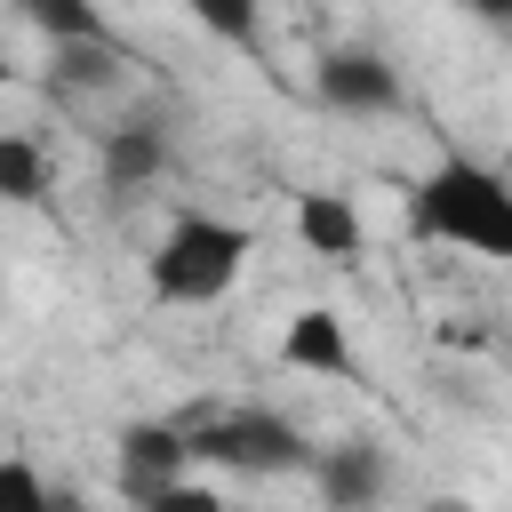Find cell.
Wrapping results in <instances>:
<instances>
[{"label":"cell","mask_w":512,"mask_h":512,"mask_svg":"<svg viewBox=\"0 0 512 512\" xmlns=\"http://www.w3.org/2000/svg\"><path fill=\"white\" fill-rule=\"evenodd\" d=\"M48 192H56L48 144L24 136V128H0V208H40Z\"/></svg>","instance_id":"cell-11"},{"label":"cell","mask_w":512,"mask_h":512,"mask_svg":"<svg viewBox=\"0 0 512 512\" xmlns=\"http://www.w3.org/2000/svg\"><path fill=\"white\" fill-rule=\"evenodd\" d=\"M184 16H192L200 32H216L224 48H264V16H256V0H184Z\"/></svg>","instance_id":"cell-13"},{"label":"cell","mask_w":512,"mask_h":512,"mask_svg":"<svg viewBox=\"0 0 512 512\" xmlns=\"http://www.w3.org/2000/svg\"><path fill=\"white\" fill-rule=\"evenodd\" d=\"M16 16L40 40H112V16L96 0H16Z\"/></svg>","instance_id":"cell-12"},{"label":"cell","mask_w":512,"mask_h":512,"mask_svg":"<svg viewBox=\"0 0 512 512\" xmlns=\"http://www.w3.org/2000/svg\"><path fill=\"white\" fill-rule=\"evenodd\" d=\"M296 248L320 256V264H360L368 224H360V208H352L344 192H304V200H296Z\"/></svg>","instance_id":"cell-7"},{"label":"cell","mask_w":512,"mask_h":512,"mask_svg":"<svg viewBox=\"0 0 512 512\" xmlns=\"http://www.w3.org/2000/svg\"><path fill=\"white\" fill-rule=\"evenodd\" d=\"M312 88H320V104L328 112H400V72L376 56V48H336V56H320V72H312Z\"/></svg>","instance_id":"cell-6"},{"label":"cell","mask_w":512,"mask_h":512,"mask_svg":"<svg viewBox=\"0 0 512 512\" xmlns=\"http://www.w3.org/2000/svg\"><path fill=\"white\" fill-rule=\"evenodd\" d=\"M120 496L128 504H168V488H184L192 480V440H184V424H160V416H144V424H128L120 440Z\"/></svg>","instance_id":"cell-4"},{"label":"cell","mask_w":512,"mask_h":512,"mask_svg":"<svg viewBox=\"0 0 512 512\" xmlns=\"http://www.w3.org/2000/svg\"><path fill=\"white\" fill-rule=\"evenodd\" d=\"M312 472H320V496H328V504H376V496H384V448H368V440L320 448Z\"/></svg>","instance_id":"cell-10"},{"label":"cell","mask_w":512,"mask_h":512,"mask_svg":"<svg viewBox=\"0 0 512 512\" xmlns=\"http://www.w3.org/2000/svg\"><path fill=\"white\" fill-rule=\"evenodd\" d=\"M184 440H192V464H224L248 480H280V472L312 464L304 432L272 408H200V416H184Z\"/></svg>","instance_id":"cell-3"},{"label":"cell","mask_w":512,"mask_h":512,"mask_svg":"<svg viewBox=\"0 0 512 512\" xmlns=\"http://www.w3.org/2000/svg\"><path fill=\"white\" fill-rule=\"evenodd\" d=\"M48 504H56V488L24 456H0V512H48Z\"/></svg>","instance_id":"cell-14"},{"label":"cell","mask_w":512,"mask_h":512,"mask_svg":"<svg viewBox=\"0 0 512 512\" xmlns=\"http://www.w3.org/2000/svg\"><path fill=\"white\" fill-rule=\"evenodd\" d=\"M408 232L432 248H464L488 264H512V176H496L488 160H432L408 184Z\"/></svg>","instance_id":"cell-1"},{"label":"cell","mask_w":512,"mask_h":512,"mask_svg":"<svg viewBox=\"0 0 512 512\" xmlns=\"http://www.w3.org/2000/svg\"><path fill=\"white\" fill-rule=\"evenodd\" d=\"M464 8H472L480 24H512V0H464Z\"/></svg>","instance_id":"cell-15"},{"label":"cell","mask_w":512,"mask_h":512,"mask_svg":"<svg viewBox=\"0 0 512 512\" xmlns=\"http://www.w3.org/2000/svg\"><path fill=\"white\" fill-rule=\"evenodd\" d=\"M248 256H256V232H248L240 216L184 208V216L152 240V256H144V288H152V304L200 312V304H224V296L240 288Z\"/></svg>","instance_id":"cell-2"},{"label":"cell","mask_w":512,"mask_h":512,"mask_svg":"<svg viewBox=\"0 0 512 512\" xmlns=\"http://www.w3.org/2000/svg\"><path fill=\"white\" fill-rule=\"evenodd\" d=\"M160 168H168V128H152V120L104 128V184L112 192H144Z\"/></svg>","instance_id":"cell-9"},{"label":"cell","mask_w":512,"mask_h":512,"mask_svg":"<svg viewBox=\"0 0 512 512\" xmlns=\"http://www.w3.org/2000/svg\"><path fill=\"white\" fill-rule=\"evenodd\" d=\"M8 80H16V64H8V48H0V88H8Z\"/></svg>","instance_id":"cell-16"},{"label":"cell","mask_w":512,"mask_h":512,"mask_svg":"<svg viewBox=\"0 0 512 512\" xmlns=\"http://www.w3.org/2000/svg\"><path fill=\"white\" fill-rule=\"evenodd\" d=\"M120 88V40H48V96L80 104Z\"/></svg>","instance_id":"cell-8"},{"label":"cell","mask_w":512,"mask_h":512,"mask_svg":"<svg viewBox=\"0 0 512 512\" xmlns=\"http://www.w3.org/2000/svg\"><path fill=\"white\" fill-rule=\"evenodd\" d=\"M280 368L320 376V384H352V376H360L352 320H344L336 304H296V312L280 320Z\"/></svg>","instance_id":"cell-5"}]
</instances>
